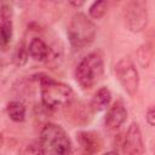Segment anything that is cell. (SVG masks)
Here are the masks:
<instances>
[{
	"label": "cell",
	"mask_w": 155,
	"mask_h": 155,
	"mask_svg": "<svg viewBox=\"0 0 155 155\" xmlns=\"http://www.w3.org/2000/svg\"><path fill=\"white\" fill-rule=\"evenodd\" d=\"M41 155H70L71 143L65 131L57 124H46L40 133Z\"/></svg>",
	"instance_id": "cell-1"
},
{
	"label": "cell",
	"mask_w": 155,
	"mask_h": 155,
	"mask_svg": "<svg viewBox=\"0 0 155 155\" xmlns=\"http://www.w3.org/2000/svg\"><path fill=\"white\" fill-rule=\"evenodd\" d=\"M41 84V101L48 109H58L68 105L74 97V92L70 86L57 82L48 76L40 79Z\"/></svg>",
	"instance_id": "cell-2"
},
{
	"label": "cell",
	"mask_w": 155,
	"mask_h": 155,
	"mask_svg": "<svg viewBox=\"0 0 155 155\" xmlns=\"http://www.w3.org/2000/svg\"><path fill=\"white\" fill-rule=\"evenodd\" d=\"M96 30L94 23L85 13H75L68 27V38L71 46L75 48H82L90 45L94 40Z\"/></svg>",
	"instance_id": "cell-3"
},
{
	"label": "cell",
	"mask_w": 155,
	"mask_h": 155,
	"mask_svg": "<svg viewBox=\"0 0 155 155\" xmlns=\"http://www.w3.org/2000/svg\"><path fill=\"white\" fill-rule=\"evenodd\" d=\"M104 74V63L98 53H90L78 64L75 70L76 81L84 88L96 85Z\"/></svg>",
	"instance_id": "cell-4"
},
{
	"label": "cell",
	"mask_w": 155,
	"mask_h": 155,
	"mask_svg": "<svg viewBox=\"0 0 155 155\" xmlns=\"http://www.w3.org/2000/svg\"><path fill=\"white\" fill-rule=\"evenodd\" d=\"M115 75L130 96H134L137 93L139 87V75L133 62L128 57H124L116 63Z\"/></svg>",
	"instance_id": "cell-5"
},
{
	"label": "cell",
	"mask_w": 155,
	"mask_h": 155,
	"mask_svg": "<svg viewBox=\"0 0 155 155\" xmlns=\"http://www.w3.org/2000/svg\"><path fill=\"white\" fill-rule=\"evenodd\" d=\"M125 21L128 29L133 33L142 31L148 23V11L144 1H131L126 5L124 11Z\"/></svg>",
	"instance_id": "cell-6"
},
{
	"label": "cell",
	"mask_w": 155,
	"mask_h": 155,
	"mask_svg": "<svg viewBox=\"0 0 155 155\" xmlns=\"http://www.w3.org/2000/svg\"><path fill=\"white\" fill-rule=\"evenodd\" d=\"M124 155H143L144 143L138 124L132 122L126 132L122 147Z\"/></svg>",
	"instance_id": "cell-7"
},
{
	"label": "cell",
	"mask_w": 155,
	"mask_h": 155,
	"mask_svg": "<svg viewBox=\"0 0 155 155\" xmlns=\"http://www.w3.org/2000/svg\"><path fill=\"white\" fill-rule=\"evenodd\" d=\"M76 139L85 155H94L102 148V138L93 131H81L76 134Z\"/></svg>",
	"instance_id": "cell-8"
},
{
	"label": "cell",
	"mask_w": 155,
	"mask_h": 155,
	"mask_svg": "<svg viewBox=\"0 0 155 155\" xmlns=\"http://www.w3.org/2000/svg\"><path fill=\"white\" fill-rule=\"evenodd\" d=\"M126 119H127V110H126L124 103L121 101H117L107 111L104 124H105L107 128L116 130L126 121Z\"/></svg>",
	"instance_id": "cell-9"
},
{
	"label": "cell",
	"mask_w": 155,
	"mask_h": 155,
	"mask_svg": "<svg viewBox=\"0 0 155 155\" xmlns=\"http://www.w3.org/2000/svg\"><path fill=\"white\" fill-rule=\"evenodd\" d=\"M11 7L4 5L0 10V48L6 47L12 38V19Z\"/></svg>",
	"instance_id": "cell-10"
},
{
	"label": "cell",
	"mask_w": 155,
	"mask_h": 155,
	"mask_svg": "<svg viewBox=\"0 0 155 155\" xmlns=\"http://www.w3.org/2000/svg\"><path fill=\"white\" fill-rule=\"evenodd\" d=\"M28 53L33 59L42 62L48 57L50 48L44 40L39 39V38H34L28 46Z\"/></svg>",
	"instance_id": "cell-11"
},
{
	"label": "cell",
	"mask_w": 155,
	"mask_h": 155,
	"mask_svg": "<svg viewBox=\"0 0 155 155\" xmlns=\"http://www.w3.org/2000/svg\"><path fill=\"white\" fill-rule=\"evenodd\" d=\"M111 101V93L107 87H101L93 96L91 101V108L94 111H102L104 110Z\"/></svg>",
	"instance_id": "cell-12"
},
{
	"label": "cell",
	"mask_w": 155,
	"mask_h": 155,
	"mask_svg": "<svg viewBox=\"0 0 155 155\" xmlns=\"http://www.w3.org/2000/svg\"><path fill=\"white\" fill-rule=\"evenodd\" d=\"M6 111H7V115L10 116V119L16 122H21L25 119V107L23 103L18 102V101L10 102L7 104Z\"/></svg>",
	"instance_id": "cell-13"
},
{
	"label": "cell",
	"mask_w": 155,
	"mask_h": 155,
	"mask_svg": "<svg viewBox=\"0 0 155 155\" xmlns=\"http://www.w3.org/2000/svg\"><path fill=\"white\" fill-rule=\"evenodd\" d=\"M107 10H108V4L107 1H96L91 5L88 12H90V16L94 19H99L102 18L105 13H107Z\"/></svg>",
	"instance_id": "cell-14"
},
{
	"label": "cell",
	"mask_w": 155,
	"mask_h": 155,
	"mask_svg": "<svg viewBox=\"0 0 155 155\" xmlns=\"http://www.w3.org/2000/svg\"><path fill=\"white\" fill-rule=\"evenodd\" d=\"M137 56H138V62L139 64L143 67V68H148L150 62H151V57H153V53H151V48H149L148 46H142L138 52H137Z\"/></svg>",
	"instance_id": "cell-15"
},
{
	"label": "cell",
	"mask_w": 155,
	"mask_h": 155,
	"mask_svg": "<svg viewBox=\"0 0 155 155\" xmlns=\"http://www.w3.org/2000/svg\"><path fill=\"white\" fill-rule=\"evenodd\" d=\"M145 119H147V121H148V124H149L150 126H154V125H155V110H154L153 107H150V108L148 109Z\"/></svg>",
	"instance_id": "cell-16"
},
{
	"label": "cell",
	"mask_w": 155,
	"mask_h": 155,
	"mask_svg": "<svg viewBox=\"0 0 155 155\" xmlns=\"http://www.w3.org/2000/svg\"><path fill=\"white\" fill-rule=\"evenodd\" d=\"M28 154L27 155H41V153H40V148H38V149H33V148H30V149H28Z\"/></svg>",
	"instance_id": "cell-17"
},
{
	"label": "cell",
	"mask_w": 155,
	"mask_h": 155,
	"mask_svg": "<svg viewBox=\"0 0 155 155\" xmlns=\"http://www.w3.org/2000/svg\"><path fill=\"white\" fill-rule=\"evenodd\" d=\"M103 155H119L116 151H107V153H104Z\"/></svg>",
	"instance_id": "cell-18"
}]
</instances>
